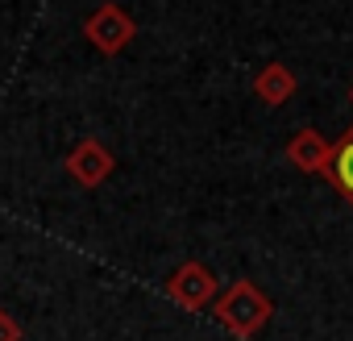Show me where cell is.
Instances as JSON below:
<instances>
[{
  "label": "cell",
  "mask_w": 353,
  "mask_h": 341,
  "mask_svg": "<svg viewBox=\"0 0 353 341\" xmlns=\"http://www.w3.org/2000/svg\"><path fill=\"white\" fill-rule=\"evenodd\" d=\"M324 179L353 204V125L332 142V158H328V170H324Z\"/></svg>",
  "instance_id": "obj_7"
},
{
  "label": "cell",
  "mask_w": 353,
  "mask_h": 341,
  "mask_svg": "<svg viewBox=\"0 0 353 341\" xmlns=\"http://www.w3.org/2000/svg\"><path fill=\"white\" fill-rule=\"evenodd\" d=\"M179 308H188V312H204V308H212V300L221 295V283H216V275L204 266V262H183V266H174L170 271V279H166V287H162Z\"/></svg>",
  "instance_id": "obj_3"
},
{
  "label": "cell",
  "mask_w": 353,
  "mask_h": 341,
  "mask_svg": "<svg viewBox=\"0 0 353 341\" xmlns=\"http://www.w3.org/2000/svg\"><path fill=\"white\" fill-rule=\"evenodd\" d=\"M0 341H26L21 320H17L13 312H5V308H0Z\"/></svg>",
  "instance_id": "obj_8"
},
{
  "label": "cell",
  "mask_w": 353,
  "mask_h": 341,
  "mask_svg": "<svg viewBox=\"0 0 353 341\" xmlns=\"http://www.w3.org/2000/svg\"><path fill=\"white\" fill-rule=\"evenodd\" d=\"M83 38H88L92 50H100L104 59H112V55H121L137 38V21L129 17L125 5H100V9H92L83 17Z\"/></svg>",
  "instance_id": "obj_2"
},
{
  "label": "cell",
  "mask_w": 353,
  "mask_h": 341,
  "mask_svg": "<svg viewBox=\"0 0 353 341\" xmlns=\"http://www.w3.org/2000/svg\"><path fill=\"white\" fill-rule=\"evenodd\" d=\"M229 333H237V337H258L266 324H270V316H274V300L254 283V279H237V283H229L216 300H212V308H208Z\"/></svg>",
  "instance_id": "obj_1"
},
{
  "label": "cell",
  "mask_w": 353,
  "mask_h": 341,
  "mask_svg": "<svg viewBox=\"0 0 353 341\" xmlns=\"http://www.w3.org/2000/svg\"><path fill=\"white\" fill-rule=\"evenodd\" d=\"M349 104H353V88H349Z\"/></svg>",
  "instance_id": "obj_9"
},
{
  "label": "cell",
  "mask_w": 353,
  "mask_h": 341,
  "mask_svg": "<svg viewBox=\"0 0 353 341\" xmlns=\"http://www.w3.org/2000/svg\"><path fill=\"white\" fill-rule=\"evenodd\" d=\"M67 175L83 188V192H92V188H100L112 170H117V154L100 142V137H79L75 146H71V154H67Z\"/></svg>",
  "instance_id": "obj_4"
},
{
  "label": "cell",
  "mask_w": 353,
  "mask_h": 341,
  "mask_svg": "<svg viewBox=\"0 0 353 341\" xmlns=\"http://www.w3.org/2000/svg\"><path fill=\"white\" fill-rule=\"evenodd\" d=\"M328 158H332V142L320 133V129H299V133H291V142H287V162L295 166V170H303V175H324L328 170Z\"/></svg>",
  "instance_id": "obj_5"
},
{
  "label": "cell",
  "mask_w": 353,
  "mask_h": 341,
  "mask_svg": "<svg viewBox=\"0 0 353 341\" xmlns=\"http://www.w3.org/2000/svg\"><path fill=\"white\" fill-rule=\"evenodd\" d=\"M295 88H299V79H295V71H291L287 63H266V67L254 75V96H258L262 104H270V108L287 104V100L295 96Z\"/></svg>",
  "instance_id": "obj_6"
}]
</instances>
